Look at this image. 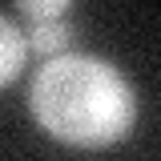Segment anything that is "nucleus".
<instances>
[{"mask_svg":"<svg viewBox=\"0 0 161 161\" xmlns=\"http://www.w3.org/2000/svg\"><path fill=\"white\" fill-rule=\"evenodd\" d=\"M32 117L48 137L80 149H109L129 137L137 97L117 64L85 53L53 57L28 89Z\"/></svg>","mask_w":161,"mask_h":161,"instance_id":"obj_1","label":"nucleus"},{"mask_svg":"<svg viewBox=\"0 0 161 161\" xmlns=\"http://www.w3.org/2000/svg\"><path fill=\"white\" fill-rule=\"evenodd\" d=\"M77 32V20L73 12L69 16H57V20H36V24H24V40H28V53L53 60V57H64L69 40Z\"/></svg>","mask_w":161,"mask_h":161,"instance_id":"obj_2","label":"nucleus"},{"mask_svg":"<svg viewBox=\"0 0 161 161\" xmlns=\"http://www.w3.org/2000/svg\"><path fill=\"white\" fill-rule=\"evenodd\" d=\"M24 57H28L24 28H16L12 20L0 12V89H8L16 80V73L24 69Z\"/></svg>","mask_w":161,"mask_h":161,"instance_id":"obj_3","label":"nucleus"},{"mask_svg":"<svg viewBox=\"0 0 161 161\" xmlns=\"http://www.w3.org/2000/svg\"><path fill=\"white\" fill-rule=\"evenodd\" d=\"M73 4L69 0H20L16 4V16L24 24H36V20H57V16H69Z\"/></svg>","mask_w":161,"mask_h":161,"instance_id":"obj_4","label":"nucleus"}]
</instances>
